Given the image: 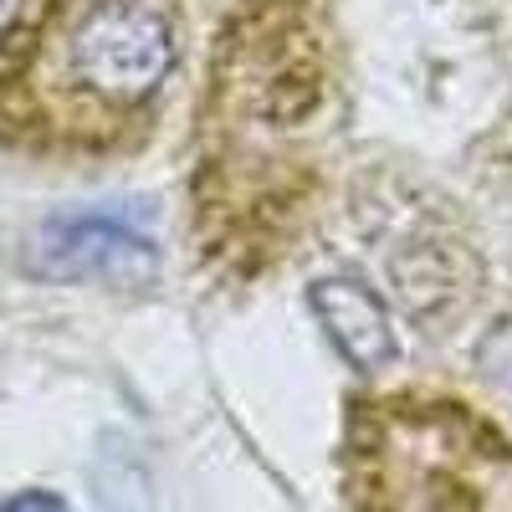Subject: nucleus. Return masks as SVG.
Here are the masks:
<instances>
[{"label":"nucleus","mask_w":512,"mask_h":512,"mask_svg":"<svg viewBox=\"0 0 512 512\" xmlns=\"http://www.w3.org/2000/svg\"><path fill=\"white\" fill-rule=\"evenodd\" d=\"M0 512H67V502L52 497V492H16V497L0 502Z\"/></svg>","instance_id":"39448f33"},{"label":"nucleus","mask_w":512,"mask_h":512,"mask_svg":"<svg viewBox=\"0 0 512 512\" xmlns=\"http://www.w3.org/2000/svg\"><path fill=\"white\" fill-rule=\"evenodd\" d=\"M354 512H512V436L456 395H369L349 415Z\"/></svg>","instance_id":"f03ea898"},{"label":"nucleus","mask_w":512,"mask_h":512,"mask_svg":"<svg viewBox=\"0 0 512 512\" xmlns=\"http://www.w3.org/2000/svg\"><path fill=\"white\" fill-rule=\"evenodd\" d=\"M308 303H313L318 323L328 328V338L338 344V354H344L354 369L379 374V369H390L400 359L390 313H384V303L364 282H354V277H323V282H313Z\"/></svg>","instance_id":"20e7f679"},{"label":"nucleus","mask_w":512,"mask_h":512,"mask_svg":"<svg viewBox=\"0 0 512 512\" xmlns=\"http://www.w3.org/2000/svg\"><path fill=\"white\" fill-rule=\"evenodd\" d=\"M175 57V0H47L0 72V134L31 154H113L149 128Z\"/></svg>","instance_id":"f257e3e1"},{"label":"nucleus","mask_w":512,"mask_h":512,"mask_svg":"<svg viewBox=\"0 0 512 512\" xmlns=\"http://www.w3.org/2000/svg\"><path fill=\"white\" fill-rule=\"evenodd\" d=\"M21 262L52 282L144 277L154 272V241L118 216H52L26 236Z\"/></svg>","instance_id":"7ed1b4c3"},{"label":"nucleus","mask_w":512,"mask_h":512,"mask_svg":"<svg viewBox=\"0 0 512 512\" xmlns=\"http://www.w3.org/2000/svg\"><path fill=\"white\" fill-rule=\"evenodd\" d=\"M21 6H26V0H0V31H6V26L21 16Z\"/></svg>","instance_id":"423d86ee"}]
</instances>
